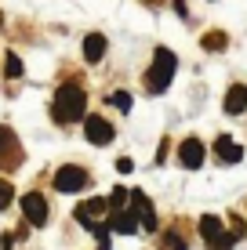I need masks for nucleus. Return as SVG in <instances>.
<instances>
[{
    "label": "nucleus",
    "instance_id": "1",
    "mask_svg": "<svg viewBox=\"0 0 247 250\" xmlns=\"http://www.w3.org/2000/svg\"><path fill=\"white\" fill-rule=\"evenodd\" d=\"M88 94H84L80 83H62V87L55 91V102H51V116L58 120V124H76V120H84L88 113Z\"/></svg>",
    "mask_w": 247,
    "mask_h": 250
},
{
    "label": "nucleus",
    "instance_id": "2",
    "mask_svg": "<svg viewBox=\"0 0 247 250\" xmlns=\"http://www.w3.org/2000/svg\"><path fill=\"white\" fill-rule=\"evenodd\" d=\"M175 69H178V58H175V51H167V47H157V55H153V65H149V73H146V80H149V91H153V94L167 91V87H171V76H175Z\"/></svg>",
    "mask_w": 247,
    "mask_h": 250
},
{
    "label": "nucleus",
    "instance_id": "3",
    "mask_svg": "<svg viewBox=\"0 0 247 250\" xmlns=\"http://www.w3.org/2000/svg\"><path fill=\"white\" fill-rule=\"evenodd\" d=\"M84 138H88L91 145H109L116 138V131H113V124H109L106 116H84Z\"/></svg>",
    "mask_w": 247,
    "mask_h": 250
},
{
    "label": "nucleus",
    "instance_id": "4",
    "mask_svg": "<svg viewBox=\"0 0 247 250\" xmlns=\"http://www.w3.org/2000/svg\"><path fill=\"white\" fill-rule=\"evenodd\" d=\"M15 163H22L19 138H15L11 127H0V167H4V170H15Z\"/></svg>",
    "mask_w": 247,
    "mask_h": 250
},
{
    "label": "nucleus",
    "instance_id": "5",
    "mask_svg": "<svg viewBox=\"0 0 247 250\" xmlns=\"http://www.w3.org/2000/svg\"><path fill=\"white\" fill-rule=\"evenodd\" d=\"M84 185H88V170L84 167H58V174H55L58 192H80Z\"/></svg>",
    "mask_w": 247,
    "mask_h": 250
},
{
    "label": "nucleus",
    "instance_id": "6",
    "mask_svg": "<svg viewBox=\"0 0 247 250\" xmlns=\"http://www.w3.org/2000/svg\"><path fill=\"white\" fill-rule=\"evenodd\" d=\"M22 214H25V221H29V225H44L47 221V200L40 192H25L22 196Z\"/></svg>",
    "mask_w": 247,
    "mask_h": 250
},
{
    "label": "nucleus",
    "instance_id": "7",
    "mask_svg": "<svg viewBox=\"0 0 247 250\" xmlns=\"http://www.w3.org/2000/svg\"><path fill=\"white\" fill-rule=\"evenodd\" d=\"M178 163H182L185 170H200L203 167V142L200 138H185V142L178 145Z\"/></svg>",
    "mask_w": 247,
    "mask_h": 250
},
{
    "label": "nucleus",
    "instance_id": "8",
    "mask_svg": "<svg viewBox=\"0 0 247 250\" xmlns=\"http://www.w3.org/2000/svg\"><path fill=\"white\" fill-rule=\"evenodd\" d=\"M109 225H113V232H120V236H135V232H138V225H142V218H138L135 210H116Z\"/></svg>",
    "mask_w": 247,
    "mask_h": 250
},
{
    "label": "nucleus",
    "instance_id": "9",
    "mask_svg": "<svg viewBox=\"0 0 247 250\" xmlns=\"http://www.w3.org/2000/svg\"><path fill=\"white\" fill-rule=\"evenodd\" d=\"M244 109H247V87H244V83H233V87L225 91V113L240 116Z\"/></svg>",
    "mask_w": 247,
    "mask_h": 250
},
{
    "label": "nucleus",
    "instance_id": "10",
    "mask_svg": "<svg viewBox=\"0 0 247 250\" xmlns=\"http://www.w3.org/2000/svg\"><path fill=\"white\" fill-rule=\"evenodd\" d=\"M215 152H218V160L222 163H240L244 160V149L236 142H229V138H218L215 142Z\"/></svg>",
    "mask_w": 247,
    "mask_h": 250
},
{
    "label": "nucleus",
    "instance_id": "11",
    "mask_svg": "<svg viewBox=\"0 0 247 250\" xmlns=\"http://www.w3.org/2000/svg\"><path fill=\"white\" fill-rule=\"evenodd\" d=\"M102 55H106V37H102V33L84 37V58H88V62H102Z\"/></svg>",
    "mask_w": 247,
    "mask_h": 250
},
{
    "label": "nucleus",
    "instance_id": "12",
    "mask_svg": "<svg viewBox=\"0 0 247 250\" xmlns=\"http://www.w3.org/2000/svg\"><path fill=\"white\" fill-rule=\"evenodd\" d=\"M109 210V200H102V196H95V200H88V203H80L76 207V218H98V214H106Z\"/></svg>",
    "mask_w": 247,
    "mask_h": 250
},
{
    "label": "nucleus",
    "instance_id": "13",
    "mask_svg": "<svg viewBox=\"0 0 247 250\" xmlns=\"http://www.w3.org/2000/svg\"><path fill=\"white\" fill-rule=\"evenodd\" d=\"M218 232H222V221H218L215 214H203V218H200V236L203 239H215Z\"/></svg>",
    "mask_w": 247,
    "mask_h": 250
},
{
    "label": "nucleus",
    "instance_id": "14",
    "mask_svg": "<svg viewBox=\"0 0 247 250\" xmlns=\"http://www.w3.org/2000/svg\"><path fill=\"white\" fill-rule=\"evenodd\" d=\"M200 47L203 51H222V47H229V37L225 33H207V37L200 40Z\"/></svg>",
    "mask_w": 247,
    "mask_h": 250
},
{
    "label": "nucleus",
    "instance_id": "15",
    "mask_svg": "<svg viewBox=\"0 0 247 250\" xmlns=\"http://www.w3.org/2000/svg\"><path fill=\"white\" fill-rule=\"evenodd\" d=\"M233 243H236L233 232H218L215 239H207V250H233Z\"/></svg>",
    "mask_w": 247,
    "mask_h": 250
},
{
    "label": "nucleus",
    "instance_id": "16",
    "mask_svg": "<svg viewBox=\"0 0 247 250\" xmlns=\"http://www.w3.org/2000/svg\"><path fill=\"white\" fill-rule=\"evenodd\" d=\"M131 210H135V214H138V218H142V214H146V210H153V203H149V196H146V192H142V188H138V192H131Z\"/></svg>",
    "mask_w": 247,
    "mask_h": 250
},
{
    "label": "nucleus",
    "instance_id": "17",
    "mask_svg": "<svg viewBox=\"0 0 247 250\" xmlns=\"http://www.w3.org/2000/svg\"><path fill=\"white\" fill-rule=\"evenodd\" d=\"M4 73L11 76V80H15V76H22V58L19 55H7L4 58Z\"/></svg>",
    "mask_w": 247,
    "mask_h": 250
},
{
    "label": "nucleus",
    "instance_id": "18",
    "mask_svg": "<svg viewBox=\"0 0 247 250\" xmlns=\"http://www.w3.org/2000/svg\"><path fill=\"white\" fill-rule=\"evenodd\" d=\"M127 188H113V192H109V207H113V210H124V203H127Z\"/></svg>",
    "mask_w": 247,
    "mask_h": 250
},
{
    "label": "nucleus",
    "instance_id": "19",
    "mask_svg": "<svg viewBox=\"0 0 247 250\" xmlns=\"http://www.w3.org/2000/svg\"><path fill=\"white\" fill-rule=\"evenodd\" d=\"M109 102H113L116 109H124V113L131 109V94H127V91H113V94H109Z\"/></svg>",
    "mask_w": 247,
    "mask_h": 250
},
{
    "label": "nucleus",
    "instance_id": "20",
    "mask_svg": "<svg viewBox=\"0 0 247 250\" xmlns=\"http://www.w3.org/2000/svg\"><path fill=\"white\" fill-rule=\"evenodd\" d=\"M11 182H4V178H0V210H4V207H11Z\"/></svg>",
    "mask_w": 247,
    "mask_h": 250
},
{
    "label": "nucleus",
    "instance_id": "21",
    "mask_svg": "<svg viewBox=\"0 0 247 250\" xmlns=\"http://www.w3.org/2000/svg\"><path fill=\"white\" fill-rule=\"evenodd\" d=\"M164 247H167V250H185V239L175 236V232H167V236H164Z\"/></svg>",
    "mask_w": 247,
    "mask_h": 250
},
{
    "label": "nucleus",
    "instance_id": "22",
    "mask_svg": "<svg viewBox=\"0 0 247 250\" xmlns=\"http://www.w3.org/2000/svg\"><path fill=\"white\" fill-rule=\"evenodd\" d=\"M142 229H146V232H157V229H160V225H157V214H153V210L142 214Z\"/></svg>",
    "mask_w": 247,
    "mask_h": 250
},
{
    "label": "nucleus",
    "instance_id": "23",
    "mask_svg": "<svg viewBox=\"0 0 247 250\" xmlns=\"http://www.w3.org/2000/svg\"><path fill=\"white\" fill-rule=\"evenodd\" d=\"M229 225H233V236H236V239H240V236H244V232H247V225H244V221H240V218H236V214H233V218H229Z\"/></svg>",
    "mask_w": 247,
    "mask_h": 250
},
{
    "label": "nucleus",
    "instance_id": "24",
    "mask_svg": "<svg viewBox=\"0 0 247 250\" xmlns=\"http://www.w3.org/2000/svg\"><path fill=\"white\" fill-rule=\"evenodd\" d=\"M116 170H120V174H131V170H135V163L127 160V156H120V160H116Z\"/></svg>",
    "mask_w": 247,
    "mask_h": 250
},
{
    "label": "nucleus",
    "instance_id": "25",
    "mask_svg": "<svg viewBox=\"0 0 247 250\" xmlns=\"http://www.w3.org/2000/svg\"><path fill=\"white\" fill-rule=\"evenodd\" d=\"M0 25H4V19H0Z\"/></svg>",
    "mask_w": 247,
    "mask_h": 250
}]
</instances>
